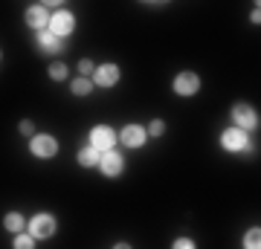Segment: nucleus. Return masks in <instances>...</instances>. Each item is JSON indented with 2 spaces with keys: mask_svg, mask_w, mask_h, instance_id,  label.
<instances>
[{
  "mask_svg": "<svg viewBox=\"0 0 261 249\" xmlns=\"http://www.w3.org/2000/svg\"><path fill=\"white\" fill-rule=\"evenodd\" d=\"M56 229H58V223H56V217L53 214H47V212H38L32 220L27 223V232L32 235L35 240H47V238H53L56 235Z\"/></svg>",
  "mask_w": 261,
  "mask_h": 249,
  "instance_id": "1",
  "label": "nucleus"
},
{
  "mask_svg": "<svg viewBox=\"0 0 261 249\" xmlns=\"http://www.w3.org/2000/svg\"><path fill=\"white\" fill-rule=\"evenodd\" d=\"M99 157H102V154H99V151H96V148H82V151H79V165L82 168H93V165H99Z\"/></svg>",
  "mask_w": 261,
  "mask_h": 249,
  "instance_id": "14",
  "label": "nucleus"
},
{
  "mask_svg": "<svg viewBox=\"0 0 261 249\" xmlns=\"http://www.w3.org/2000/svg\"><path fill=\"white\" fill-rule=\"evenodd\" d=\"M15 249H35V238H32L29 232H20V235H15Z\"/></svg>",
  "mask_w": 261,
  "mask_h": 249,
  "instance_id": "17",
  "label": "nucleus"
},
{
  "mask_svg": "<svg viewBox=\"0 0 261 249\" xmlns=\"http://www.w3.org/2000/svg\"><path fill=\"white\" fill-rule=\"evenodd\" d=\"M244 249H261V229L252 226L247 235H244Z\"/></svg>",
  "mask_w": 261,
  "mask_h": 249,
  "instance_id": "16",
  "label": "nucleus"
},
{
  "mask_svg": "<svg viewBox=\"0 0 261 249\" xmlns=\"http://www.w3.org/2000/svg\"><path fill=\"white\" fill-rule=\"evenodd\" d=\"M18 130L23 133V136H35V125H32V119H23L18 125Z\"/></svg>",
  "mask_w": 261,
  "mask_h": 249,
  "instance_id": "22",
  "label": "nucleus"
},
{
  "mask_svg": "<svg viewBox=\"0 0 261 249\" xmlns=\"http://www.w3.org/2000/svg\"><path fill=\"white\" fill-rule=\"evenodd\" d=\"M221 148L224 151H229V154H238V151H250V136L244 133V130L238 128H226L224 133H221Z\"/></svg>",
  "mask_w": 261,
  "mask_h": 249,
  "instance_id": "5",
  "label": "nucleus"
},
{
  "mask_svg": "<svg viewBox=\"0 0 261 249\" xmlns=\"http://www.w3.org/2000/svg\"><path fill=\"white\" fill-rule=\"evenodd\" d=\"M258 110L252 107V104H247V102H238L232 107V128H238V130H255L258 128Z\"/></svg>",
  "mask_w": 261,
  "mask_h": 249,
  "instance_id": "2",
  "label": "nucleus"
},
{
  "mask_svg": "<svg viewBox=\"0 0 261 249\" xmlns=\"http://www.w3.org/2000/svg\"><path fill=\"white\" fill-rule=\"evenodd\" d=\"M171 249H197V243L192 238H177L174 243H171Z\"/></svg>",
  "mask_w": 261,
  "mask_h": 249,
  "instance_id": "21",
  "label": "nucleus"
},
{
  "mask_svg": "<svg viewBox=\"0 0 261 249\" xmlns=\"http://www.w3.org/2000/svg\"><path fill=\"white\" fill-rule=\"evenodd\" d=\"M70 93H73V96H90V93H93V78H84V75L73 78V84H70Z\"/></svg>",
  "mask_w": 261,
  "mask_h": 249,
  "instance_id": "15",
  "label": "nucleus"
},
{
  "mask_svg": "<svg viewBox=\"0 0 261 249\" xmlns=\"http://www.w3.org/2000/svg\"><path fill=\"white\" fill-rule=\"evenodd\" d=\"M3 226H6L12 235H20V232L27 229V220H23V214L20 212H9L6 217H3Z\"/></svg>",
  "mask_w": 261,
  "mask_h": 249,
  "instance_id": "13",
  "label": "nucleus"
},
{
  "mask_svg": "<svg viewBox=\"0 0 261 249\" xmlns=\"http://www.w3.org/2000/svg\"><path fill=\"white\" fill-rule=\"evenodd\" d=\"M90 148H96L99 154L113 151V148H116V130L108 128V125H96V128L90 130Z\"/></svg>",
  "mask_w": 261,
  "mask_h": 249,
  "instance_id": "6",
  "label": "nucleus"
},
{
  "mask_svg": "<svg viewBox=\"0 0 261 249\" xmlns=\"http://www.w3.org/2000/svg\"><path fill=\"white\" fill-rule=\"evenodd\" d=\"M49 32L56 38H67V35H73L75 32V18H73V12H67V9H58L53 12V18H49Z\"/></svg>",
  "mask_w": 261,
  "mask_h": 249,
  "instance_id": "4",
  "label": "nucleus"
},
{
  "mask_svg": "<svg viewBox=\"0 0 261 249\" xmlns=\"http://www.w3.org/2000/svg\"><path fill=\"white\" fill-rule=\"evenodd\" d=\"M119 142L125 148H142L148 142V133H145V128H140V125H125V128L119 130Z\"/></svg>",
  "mask_w": 261,
  "mask_h": 249,
  "instance_id": "11",
  "label": "nucleus"
},
{
  "mask_svg": "<svg viewBox=\"0 0 261 249\" xmlns=\"http://www.w3.org/2000/svg\"><path fill=\"white\" fill-rule=\"evenodd\" d=\"M49 78H53V81H64L67 78V64H61V61L49 64Z\"/></svg>",
  "mask_w": 261,
  "mask_h": 249,
  "instance_id": "18",
  "label": "nucleus"
},
{
  "mask_svg": "<svg viewBox=\"0 0 261 249\" xmlns=\"http://www.w3.org/2000/svg\"><path fill=\"white\" fill-rule=\"evenodd\" d=\"M38 46H41L44 52H61V38H56L49 29H41V32H38Z\"/></svg>",
  "mask_w": 261,
  "mask_h": 249,
  "instance_id": "12",
  "label": "nucleus"
},
{
  "mask_svg": "<svg viewBox=\"0 0 261 249\" xmlns=\"http://www.w3.org/2000/svg\"><path fill=\"white\" fill-rule=\"evenodd\" d=\"M99 168H102L105 177H119L125 171V157H122L116 148L113 151H105L102 157H99Z\"/></svg>",
  "mask_w": 261,
  "mask_h": 249,
  "instance_id": "8",
  "label": "nucleus"
},
{
  "mask_svg": "<svg viewBox=\"0 0 261 249\" xmlns=\"http://www.w3.org/2000/svg\"><path fill=\"white\" fill-rule=\"evenodd\" d=\"M174 93L177 96H195L197 90H200V75L192 73V70H186V73H180L177 78H174Z\"/></svg>",
  "mask_w": 261,
  "mask_h": 249,
  "instance_id": "9",
  "label": "nucleus"
},
{
  "mask_svg": "<svg viewBox=\"0 0 261 249\" xmlns=\"http://www.w3.org/2000/svg\"><path fill=\"white\" fill-rule=\"evenodd\" d=\"M0 58H3V52H0Z\"/></svg>",
  "mask_w": 261,
  "mask_h": 249,
  "instance_id": "24",
  "label": "nucleus"
},
{
  "mask_svg": "<svg viewBox=\"0 0 261 249\" xmlns=\"http://www.w3.org/2000/svg\"><path fill=\"white\" fill-rule=\"evenodd\" d=\"M93 73H96L93 61H90V58H82V61H79V75H84V78H93Z\"/></svg>",
  "mask_w": 261,
  "mask_h": 249,
  "instance_id": "19",
  "label": "nucleus"
},
{
  "mask_svg": "<svg viewBox=\"0 0 261 249\" xmlns=\"http://www.w3.org/2000/svg\"><path fill=\"white\" fill-rule=\"evenodd\" d=\"M49 18H53V12L47 9V3H32V6L27 9V15H23L27 26H32L35 32L47 29V26H49Z\"/></svg>",
  "mask_w": 261,
  "mask_h": 249,
  "instance_id": "7",
  "label": "nucleus"
},
{
  "mask_svg": "<svg viewBox=\"0 0 261 249\" xmlns=\"http://www.w3.org/2000/svg\"><path fill=\"white\" fill-rule=\"evenodd\" d=\"M113 249H130V246H128V243H116Z\"/></svg>",
  "mask_w": 261,
  "mask_h": 249,
  "instance_id": "23",
  "label": "nucleus"
},
{
  "mask_svg": "<svg viewBox=\"0 0 261 249\" xmlns=\"http://www.w3.org/2000/svg\"><path fill=\"white\" fill-rule=\"evenodd\" d=\"M122 78V70L116 64H99L93 73V84L96 87H116V81Z\"/></svg>",
  "mask_w": 261,
  "mask_h": 249,
  "instance_id": "10",
  "label": "nucleus"
},
{
  "mask_svg": "<svg viewBox=\"0 0 261 249\" xmlns=\"http://www.w3.org/2000/svg\"><path fill=\"white\" fill-rule=\"evenodd\" d=\"M145 133H148V136H163V133H166V122H163V119H154L148 128H145Z\"/></svg>",
  "mask_w": 261,
  "mask_h": 249,
  "instance_id": "20",
  "label": "nucleus"
},
{
  "mask_svg": "<svg viewBox=\"0 0 261 249\" xmlns=\"http://www.w3.org/2000/svg\"><path fill=\"white\" fill-rule=\"evenodd\" d=\"M29 154L38 159H53L58 154V139L53 133H35L29 139Z\"/></svg>",
  "mask_w": 261,
  "mask_h": 249,
  "instance_id": "3",
  "label": "nucleus"
}]
</instances>
